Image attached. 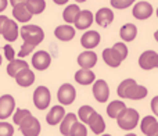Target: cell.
Listing matches in <instances>:
<instances>
[{"label":"cell","mask_w":158,"mask_h":136,"mask_svg":"<svg viewBox=\"0 0 158 136\" xmlns=\"http://www.w3.org/2000/svg\"><path fill=\"white\" fill-rule=\"evenodd\" d=\"M52 101V95L50 90L46 86H38L33 92V104L38 110H44L49 107Z\"/></svg>","instance_id":"obj_4"},{"label":"cell","mask_w":158,"mask_h":136,"mask_svg":"<svg viewBox=\"0 0 158 136\" xmlns=\"http://www.w3.org/2000/svg\"><path fill=\"white\" fill-rule=\"evenodd\" d=\"M14 78H15V82L18 86L28 87L35 82V74H33V71L29 70V67H28V68H24V70L18 71Z\"/></svg>","instance_id":"obj_15"},{"label":"cell","mask_w":158,"mask_h":136,"mask_svg":"<svg viewBox=\"0 0 158 136\" xmlns=\"http://www.w3.org/2000/svg\"><path fill=\"white\" fill-rule=\"evenodd\" d=\"M86 124L89 125V128L92 129L94 135H101V134H104V131H106V122H104L103 117L96 111L89 117V120H87Z\"/></svg>","instance_id":"obj_16"},{"label":"cell","mask_w":158,"mask_h":136,"mask_svg":"<svg viewBox=\"0 0 158 136\" xmlns=\"http://www.w3.org/2000/svg\"><path fill=\"white\" fill-rule=\"evenodd\" d=\"M94 113V108L90 106H82L81 108L78 110V118L82 121L83 124L87 122V120H89V117Z\"/></svg>","instance_id":"obj_32"},{"label":"cell","mask_w":158,"mask_h":136,"mask_svg":"<svg viewBox=\"0 0 158 136\" xmlns=\"http://www.w3.org/2000/svg\"><path fill=\"white\" fill-rule=\"evenodd\" d=\"M157 17H158V8H157Z\"/></svg>","instance_id":"obj_47"},{"label":"cell","mask_w":158,"mask_h":136,"mask_svg":"<svg viewBox=\"0 0 158 136\" xmlns=\"http://www.w3.org/2000/svg\"><path fill=\"white\" fill-rule=\"evenodd\" d=\"M19 131L24 136H38L40 134V122L32 114L19 124Z\"/></svg>","instance_id":"obj_5"},{"label":"cell","mask_w":158,"mask_h":136,"mask_svg":"<svg viewBox=\"0 0 158 136\" xmlns=\"http://www.w3.org/2000/svg\"><path fill=\"white\" fill-rule=\"evenodd\" d=\"M75 97H77V90L71 83H64L60 86L57 92V99L63 106H69L74 103Z\"/></svg>","instance_id":"obj_6"},{"label":"cell","mask_w":158,"mask_h":136,"mask_svg":"<svg viewBox=\"0 0 158 136\" xmlns=\"http://www.w3.org/2000/svg\"><path fill=\"white\" fill-rule=\"evenodd\" d=\"M52 64V57L47 52L44 50H40V52H36L32 57V66L35 70L38 71H44L50 67Z\"/></svg>","instance_id":"obj_11"},{"label":"cell","mask_w":158,"mask_h":136,"mask_svg":"<svg viewBox=\"0 0 158 136\" xmlns=\"http://www.w3.org/2000/svg\"><path fill=\"white\" fill-rule=\"evenodd\" d=\"M7 17L6 15H0V33L3 32V28H4V24H6V21H7Z\"/></svg>","instance_id":"obj_40"},{"label":"cell","mask_w":158,"mask_h":136,"mask_svg":"<svg viewBox=\"0 0 158 136\" xmlns=\"http://www.w3.org/2000/svg\"><path fill=\"white\" fill-rule=\"evenodd\" d=\"M13 15L17 21L19 22H28L32 18V13L27 8L25 3H18L13 7Z\"/></svg>","instance_id":"obj_23"},{"label":"cell","mask_w":158,"mask_h":136,"mask_svg":"<svg viewBox=\"0 0 158 136\" xmlns=\"http://www.w3.org/2000/svg\"><path fill=\"white\" fill-rule=\"evenodd\" d=\"M93 19H94V17H93L92 11L81 10L79 11V14L77 15V18H75V21H74L75 28H77V29H81V31L87 29V28L93 24Z\"/></svg>","instance_id":"obj_14"},{"label":"cell","mask_w":158,"mask_h":136,"mask_svg":"<svg viewBox=\"0 0 158 136\" xmlns=\"http://www.w3.org/2000/svg\"><path fill=\"white\" fill-rule=\"evenodd\" d=\"M15 108V100L11 95H3L0 97V120H7Z\"/></svg>","instance_id":"obj_9"},{"label":"cell","mask_w":158,"mask_h":136,"mask_svg":"<svg viewBox=\"0 0 158 136\" xmlns=\"http://www.w3.org/2000/svg\"><path fill=\"white\" fill-rule=\"evenodd\" d=\"M75 33H77V31H75V28L71 27V25H60V27H57L54 31L56 38L61 42L72 40V39L75 38Z\"/></svg>","instance_id":"obj_20"},{"label":"cell","mask_w":158,"mask_h":136,"mask_svg":"<svg viewBox=\"0 0 158 136\" xmlns=\"http://www.w3.org/2000/svg\"><path fill=\"white\" fill-rule=\"evenodd\" d=\"M14 135V128L8 122H0V136H13Z\"/></svg>","instance_id":"obj_35"},{"label":"cell","mask_w":158,"mask_h":136,"mask_svg":"<svg viewBox=\"0 0 158 136\" xmlns=\"http://www.w3.org/2000/svg\"><path fill=\"white\" fill-rule=\"evenodd\" d=\"M7 4H8V0H0V13L7 8Z\"/></svg>","instance_id":"obj_41"},{"label":"cell","mask_w":158,"mask_h":136,"mask_svg":"<svg viewBox=\"0 0 158 136\" xmlns=\"http://www.w3.org/2000/svg\"><path fill=\"white\" fill-rule=\"evenodd\" d=\"M139 66L142 70L146 71L158 68V53L154 50H146L139 57Z\"/></svg>","instance_id":"obj_8"},{"label":"cell","mask_w":158,"mask_h":136,"mask_svg":"<svg viewBox=\"0 0 158 136\" xmlns=\"http://www.w3.org/2000/svg\"><path fill=\"white\" fill-rule=\"evenodd\" d=\"M21 38L24 39V42H28L33 46H38L39 43L43 42L44 32L38 25H24L21 28Z\"/></svg>","instance_id":"obj_3"},{"label":"cell","mask_w":158,"mask_h":136,"mask_svg":"<svg viewBox=\"0 0 158 136\" xmlns=\"http://www.w3.org/2000/svg\"><path fill=\"white\" fill-rule=\"evenodd\" d=\"M75 2H78V3H83V2H86V0H75Z\"/></svg>","instance_id":"obj_45"},{"label":"cell","mask_w":158,"mask_h":136,"mask_svg":"<svg viewBox=\"0 0 158 136\" xmlns=\"http://www.w3.org/2000/svg\"><path fill=\"white\" fill-rule=\"evenodd\" d=\"M0 66H2V56H0Z\"/></svg>","instance_id":"obj_46"},{"label":"cell","mask_w":158,"mask_h":136,"mask_svg":"<svg viewBox=\"0 0 158 136\" xmlns=\"http://www.w3.org/2000/svg\"><path fill=\"white\" fill-rule=\"evenodd\" d=\"M77 121H78V117H77V114H74V113H68V114L64 115V118L61 120V125H60L61 135L69 136L71 126L74 125V122H77Z\"/></svg>","instance_id":"obj_26"},{"label":"cell","mask_w":158,"mask_h":136,"mask_svg":"<svg viewBox=\"0 0 158 136\" xmlns=\"http://www.w3.org/2000/svg\"><path fill=\"white\" fill-rule=\"evenodd\" d=\"M53 2L58 6H63V4H65V3H68V0H53Z\"/></svg>","instance_id":"obj_43"},{"label":"cell","mask_w":158,"mask_h":136,"mask_svg":"<svg viewBox=\"0 0 158 136\" xmlns=\"http://www.w3.org/2000/svg\"><path fill=\"white\" fill-rule=\"evenodd\" d=\"M151 111L154 113V115H156V117H158V96H156V97L153 99V100H151Z\"/></svg>","instance_id":"obj_39"},{"label":"cell","mask_w":158,"mask_h":136,"mask_svg":"<svg viewBox=\"0 0 158 136\" xmlns=\"http://www.w3.org/2000/svg\"><path fill=\"white\" fill-rule=\"evenodd\" d=\"M93 96L98 103H106L110 97V87L104 79H97L93 82Z\"/></svg>","instance_id":"obj_7"},{"label":"cell","mask_w":158,"mask_h":136,"mask_svg":"<svg viewBox=\"0 0 158 136\" xmlns=\"http://www.w3.org/2000/svg\"><path fill=\"white\" fill-rule=\"evenodd\" d=\"M96 79V75L92 70L89 68H81L79 71L75 72V81L79 85H92Z\"/></svg>","instance_id":"obj_24"},{"label":"cell","mask_w":158,"mask_h":136,"mask_svg":"<svg viewBox=\"0 0 158 136\" xmlns=\"http://www.w3.org/2000/svg\"><path fill=\"white\" fill-rule=\"evenodd\" d=\"M94 21L97 22L100 27L106 28L114 21V13H112L111 8H107V7H103L96 13L94 15Z\"/></svg>","instance_id":"obj_19"},{"label":"cell","mask_w":158,"mask_h":136,"mask_svg":"<svg viewBox=\"0 0 158 136\" xmlns=\"http://www.w3.org/2000/svg\"><path fill=\"white\" fill-rule=\"evenodd\" d=\"M25 2H27V0H10V4L14 7V6L18 4V3H25Z\"/></svg>","instance_id":"obj_42"},{"label":"cell","mask_w":158,"mask_h":136,"mask_svg":"<svg viewBox=\"0 0 158 136\" xmlns=\"http://www.w3.org/2000/svg\"><path fill=\"white\" fill-rule=\"evenodd\" d=\"M125 108H126V104L123 103L122 100H114L108 104V107H107V115H108L110 118H112V120H117L118 115H119Z\"/></svg>","instance_id":"obj_27"},{"label":"cell","mask_w":158,"mask_h":136,"mask_svg":"<svg viewBox=\"0 0 158 136\" xmlns=\"http://www.w3.org/2000/svg\"><path fill=\"white\" fill-rule=\"evenodd\" d=\"M103 60L108 67L117 68L121 66L123 58L121 57V54L117 50H114L112 47H108V49H104V52H103Z\"/></svg>","instance_id":"obj_17"},{"label":"cell","mask_w":158,"mask_h":136,"mask_svg":"<svg viewBox=\"0 0 158 136\" xmlns=\"http://www.w3.org/2000/svg\"><path fill=\"white\" fill-rule=\"evenodd\" d=\"M25 6H27V8L32 13V15H36V14H40L44 11V8H46V2H44V0H27Z\"/></svg>","instance_id":"obj_29"},{"label":"cell","mask_w":158,"mask_h":136,"mask_svg":"<svg viewBox=\"0 0 158 136\" xmlns=\"http://www.w3.org/2000/svg\"><path fill=\"white\" fill-rule=\"evenodd\" d=\"M4 56H6V58H7L8 61H11V60H14V56H15V53H14V49L10 46V45H6L4 47Z\"/></svg>","instance_id":"obj_38"},{"label":"cell","mask_w":158,"mask_h":136,"mask_svg":"<svg viewBox=\"0 0 158 136\" xmlns=\"http://www.w3.org/2000/svg\"><path fill=\"white\" fill-rule=\"evenodd\" d=\"M100 33L97 31H86L81 38V45L86 50H92L100 45Z\"/></svg>","instance_id":"obj_13"},{"label":"cell","mask_w":158,"mask_h":136,"mask_svg":"<svg viewBox=\"0 0 158 136\" xmlns=\"http://www.w3.org/2000/svg\"><path fill=\"white\" fill-rule=\"evenodd\" d=\"M29 67V64L27 63V61H24V60H11V61H8V66H7V74L10 76H15V74L18 72V71H21V70H24V68H28Z\"/></svg>","instance_id":"obj_28"},{"label":"cell","mask_w":158,"mask_h":136,"mask_svg":"<svg viewBox=\"0 0 158 136\" xmlns=\"http://www.w3.org/2000/svg\"><path fill=\"white\" fill-rule=\"evenodd\" d=\"M35 47H36V46H33V45L28 43V42H24V45H22L21 49H19L18 56H19V57H27L29 53L33 52V49H35Z\"/></svg>","instance_id":"obj_37"},{"label":"cell","mask_w":158,"mask_h":136,"mask_svg":"<svg viewBox=\"0 0 158 136\" xmlns=\"http://www.w3.org/2000/svg\"><path fill=\"white\" fill-rule=\"evenodd\" d=\"M2 35L4 36V39L7 42H14L19 35V29H18V25H17L15 21L13 19H7L4 24V28H3V32Z\"/></svg>","instance_id":"obj_21"},{"label":"cell","mask_w":158,"mask_h":136,"mask_svg":"<svg viewBox=\"0 0 158 136\" xmlns=\"http://www.w3.org/2000/svg\"><path fill=\"white\" fill-rule=\"evenodd\" d=\"M136 35H137V28H136V25L131 24V22L122 25V28H121V31H119V36L123 42L135 40V39H136Z\"/></svg>","instance_id":"obj_25"},{"label":"cell","mask_w":158,"mask_h":136,"mask_svg":"<svg viewBox=\"0 0 158 136\" xmlns=\"http://www.w3.org/2000/svg\"><path fill=\"white\" fill-rule=\"evenodd\" d=\"M78 64L81 68H89V70H92L97 64V54L94 52H92V50H86V52L81 53L78 56Z\"/></svg>","instance_id":"obj_18"},{"label":"cell","mask_w":158,"mask_h":136,"mask_svg":"<svg viewBox=\"0 0 158 136\" xmlns=\"http://www.w3.org/2000/svg\"><path fill=\"white\" fill-rule=\"evenodd\" d=\"M154 39H156V40L158 42V29L156 31V33H154Z\"/></svg>","instance_id":"obj_44"},{"label":"cell","mask_w":158,"mask_h":136,"mask_svg":"<svg viewBox=\"0 0 158 136\" xmlns=\"http://www.w3.org/2000/svg\"><path fill=\"white\" fill-rule=\"evenodd\" d=\"M87 135V129L83 125V122H74V125L71 126V131H69V136H86Z\"/></svg>","instance_id":"obj_31"},{"label":"cell","mask_w":158,"mask_h":136,"mask_svg":"<svg viewBox=\"0 0 158 136\" xmlns=\"http://www.w3.org/2000/svg\"><path fill=\"white\" fill-rule=\"evenodd\" d=\"M112 49L117 50V52L119 53L121 57H122L123 60L128 57V47H126V45L123 43V42H118V43H115L114 46H112Z\"/></svg>","instance_id":"obj_36"},{"label":"cell","mask_w":158,"mask_h":136,"mask_svg":"<svg viewBox=\"0 0 158 136\" xmlns=\"http://www.w3.org/2000/svg\"><path fill=\"white\" fill-rule=\"evenodd\" d=\"M136 0H111V6L117 10H123L126 7H131Z\"/></svg>","instance_id":"obj_34"},{"label":"cell","mask_w":158,"mask_h":136,"mask_svg":"<svg viewBox=\"0 0 158 136\" xmlns=\"http://www.w3.org/2000/svg\"><path fill=\"white\" fill-rule=\"evenodd\" d=\"M140 129L146 136H158V121L153 115H146L140 122Z\"/></svg>","instance_id":"obj_12"},{"label":"cell","mask_w":158,"mask_h":136,"mask_svg":"<svg viewBox=\"0 0 158 136\" xmlns=\"http://www.w3.org/2000/svg\"><path fill=\"white\" fill-rule=\"evenodd\" d=\"M29 115H31V111H29V110L18 108V110L15 111V114H14V118H13V120H14V124H15V125H19V124H21L27 117H29Z\"/></svg>","instance_id":"obj_33"},{"label":"cell","mask_w":158,"mask_h":136,"mask_svg":"<svg viewBox=\"0 0 158 136\" xmlns=\"http://www.w3.org/2000/svg\"><path fill=\"white\" fill-rule=\"evenodd\" d=\"M139 120H140V115H139V111L135 108H129L126 107L117 118V124L122 131H132L139 124Z\"/></svg>","instance_id":"obj_2"},{"label":"cell","mask_w":158,"mask_h":136,"mask_svg":"<svg viewBox=\"0 0 158 136\" xmlns=\"http://www.w3.org/2000/svg\"><path fill=\"white\" fill-rule=\"evenodd\" d=\"M132 14L136 19H147L153 15V6L148 2H137L132 8Z\"/></svg>","instance_id":"obj_10"},{"label":"cell","mask_w":158,"mask_h":136,"mask_svg":"<svg viewBox=\"0 0 158 136\" xmlns=\"http://www.w3.org/2000/svg\"><path fill=\"white\" fill-rule=\"evenodd\" d=\"M117 93L119 97L122 99H131V100H142L147 96L148 90L146 86H142V85H137L136 81L132 78L125 79L119 83L117 89Z\"/></svg>","instance_id":"obj_1"},{"label":"cell","mask_w":158,"mask_h":136,"mask_svg":"<svg viewBox=\"0 0 158 136\" xmlns=\"http://www.w3.org/2000/svg\"><path fill=\"white\" fill-rule=\"evenodd\" d=\"M79 11H81V8L78 7V4L67 6V8L64 10V13H63L64 21H65L67 24H74V21H75V18H77V15L79 14Z\"/></svg>","instance_id":"obj_30"},{"label":"cell","mask_w":158,"mask_h":136,"mask_svg":"<svg viewBox=\"0 0 158 136\" xmlns=\"http://www.w3.org/2000/svg\"><path fill=\"white\" fill-rule=\"evenodd\" d=\"M64 115H65V108H64L63 106H54L49 111V114L46 115V121L49 125L54 126V125H57V124L61 122Z\"/></svg>","instance_id":"obj_22"}]
</instances>
